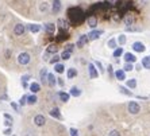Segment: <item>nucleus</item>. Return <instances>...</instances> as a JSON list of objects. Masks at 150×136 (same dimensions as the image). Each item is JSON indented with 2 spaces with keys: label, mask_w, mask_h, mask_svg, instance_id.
Segmentation results:
<instances>
[{
  "label": "nucleus",
  "mask_w": 150,
  "mask_h": 136,
  "mask_svg": "<svg viewBox=\"0 0 150 136\" xmlns=\"http://www.w3.org/2000/svg\"><path fill=\"white\" fill-rule=\"evenodd\" d=\"M95 66L98 67L99 73H104V72H105V70H104V67H103V65H101V63L99 62V61H96V62H95Z\"/></svg>",
  "instance_id": "c9c22d12"
},
{
  "label": "nucleus",
  "mask_w": 150,
  "mask_h": 136,
  "mask_svg": "<svg viewBox=\"0 0 150 136\" xmlns=\"http://www.w3.org/2000/svg\"><path fill=\"white\" fill-rule=\"evenodd\" d=\"M61 8H62V4H61V1H59V0H53V3H52V11H53V14H58L59 11H61Z\"/></svg>",
  "instance_id": "1a4fd4ad"
},
{
  "label": "nucleus",
  "mask_w": 150,
  "mask_h": 136,
  "mask_svg": "<svg viewBox=\"0 0 150 136\" xmlns=\"http://www.w3.org/2000/svg\"><path fill=\"white\" fill-rule=\"evenodd\" d=\"M123 58H125L126 63H135L137 62V57L134 55L133 53H125Z\"/></svg>",
  "instance_id": "f8f14e48"
},
{
  "label": "nucleus",
  "mask_w": 150,
  "mask_h": 136,
  "mask_svg": "<svg viewBox=\"0 0 150 136\" xmlns=\"http://www.w3.org/2000/svg\"><path fill=\"white\" fill-rule=\"evenodd\" d=\"M28 80H30V76H27V74H26V76H22V81H23V82H27Z\"/></svg>",
  "instance_id": "a18cd8bd"
},
{
  "label": "nucleus",
  "mask_w": 150,
  "mask_h": 136,
  "mask_svg": "<svg viewBox=\"0 0 150 136\" xmlns=\"http://www.w3.org/2000/svg\"><path fill=\"white\" fill-rule=\"evenodd\" d=\"M119 92L122 94H125V96H129V97L133 96V92H130L129 88H126V86H119Z\"/></svg>",
  "instance_id": "b1692460"
},
{
  "label": "nucleus",
  "mask_w": 150,
  "mask_h": 136,
  "mask_svg": "<svg viewBox=\"0 0 150 136\" xmlns=\"http://www.w3.org/2000/svg\"><path fill=\"white\" fill-rule=\"evenodd\" d=\"M4 119H6V120H10V121H14V119H12V116L8 115V113H4Z\"/></svg>",
  "instance_id": "37998d69"
},
{
  "label": "nucleus",
  "mask_w": 150,
  "mask_h": 136,
  "mask_svg": "<svg viewBox=\"0 0 150 136\" xmlns=\"http://www.w3.org/2000/svg\"><path fill=\"white\" fill-rule=\"evenodd\" d=\"M27 28L30 32H39L41 31V26L39 25H28Z\"/></svg>",
  "instance_id": "a878e982"
},
{
  "label": "nucleus",
  "mask_w": 150,
  "mask_h": 136,
  "mask_svg": "<svg viewBox=\"0 0 150 136\" xmlns=\"http://www.w3.org/2000/svg\"><path fill=\"white\" fill-rule=\"evenodd\" d=\"M126 41H127L126 35H125V34H122V35H119V36H118V41H116V42H118L120 46H123V45L126 43Z\"/></svg>",
  "instance_id": "7c9ffc66"
},
{
  "label": "nucleus",
  "mask_w": 150,
  "mask_h": 136,
  "mask_svg": "<svg viewBox=\"0 0 150 136\" xmlns=\"http://www.w3.org/2000/svg\"><path fill=\"white\" fill-rule=\"evenodd\" d=\"M127 88H129V89H135L137 88V80L135 78L127 80Z\"/></svg>",
  "instance_id": "c85d7f7f"
},
{
  "label": "nucleus",
  "mask_w": 150,
  "mask_h": 136,
  "mask_svg": "<svg viewBox=\"0 0 150 136\" xmlns=\"http://www.w3.org/2000/svg\"><path fill=\"white\" fill-rule=\"evenodd\" d=\"M59 57H61V60H62V61H68V60H69V58H70V53H68V51H64V53H62V54H61V55H59Z\"/></svg>",
  "instance_id": "e433bc0d"
},
{
  "label": "nucleus",
  "mask_w": 150,
  "mask_h": 136,
  "mask_svg": "<svg viewBox=\"0 0 150 136\" xmlns=\"http://www.w3.org/2000/svg\"><path fill=\"white\" fill-rule=\"evenodd\" d=\"M4 124H6L8 128H10V127H12V121H10V120H6V121H4Z\"/></svg>",
  "instance_id": "09e8293b"
},
{
  "label": "nucleus",
  "mask_w": 150,
  "mask_h": 136,
  "mask_svg": "<svg viewBox=\"0 0 150 136\" xmlns=\"http://www.w3.org/2000/svg\"><path fill=\"white\" fill-rule=\"evenodd\" d=\"M68 15H69V19L73 25H81L84 20V12H83V10L79 7L70 8V10L68 11Z\"/></svg>",
  "instance_id": "f257e3e1"
},
{
  "label": "nucleus",
  "mask_w": 150,
  "mask_h": 136,
  "mask_svg": "<svg viewBox=\"0 0 150 136\" xmlns=\"http://www.w3.org/2000/svg\"><path fill=\"white\" fill-rule=\"evenodd\" d=\"M47 10H49V4L46 3V1L39 4V11H41V12H46Z\"/></svg>",
  "instance_id": "2f4dec72"
},
{
  "label": "nucleus",
  "mask_w": 150,
  "mask_h": 136,
  "mask_svg": "<svg viewBox=\"0 0 150 136\" xmlns=\"http://www.w3.org/2000/svg\"><path fill=\"white\" fill-rule=\"evenodd\" d=\"M54 70H56V73L61 74L65 72V66H64L62 63H56V65H54Z\"/></svg>",
  "instance_id": "bb28decb"
},
{
  "label": "nucleus",
  "mask_w": 150,
  "mask_h": 136,
  "mask_svg": "<svg viewBox=\"0 0 150 136\" xmlns=\"http://www.w3.org/2000/svg\"><path fill=\"white\" fill-rule=\"evenodd\" d=\"M45 30L47 34H54V32H56V26H54V23H46Z\"/></svg>",
  "instance_id": "6ab92c4d"
},
{
  "label": "nucleus",
  "mask_w": 150,
  "mask_h": 136,
  "mask_svg": "<svg viewBox=\"0 0 150 136\" xmlns=\"http://www.w3.org/2000/svg\"><path fill=\"white\" fill-rule=\"evenodd\" d=\"M14 32H15V35H18V36H22V35L26 32V26L22 25V23L16 25L15 26V28H14Z\"/></svg>",
  "instance_id": "6e6552de"
},
{
  "label": "nucleus",
  "mask_w": 150,
  "mask_h": 136,
  "mask_svg": "<svg viewBox=\"0 0 150 136\" xmlns=\"http://www.w3.org/2000/svg\"><path fill=\"white\" fill-rule=\"evenodd\" d=\"M56 84H57V78L54 77V74L49 73L47 74V85H49L50 88H54L56 86Z\"/></svg>",
  "instance_id": "f3484780"
},
{
  "label": "nucleus",
  "mask_w": 150,
  "mask_h": 136,
  "mask_svg": "<svg viewBox=\"0 0 150 136\" xmlns=\"http://www.w3.org/2000/svg\"><path fill=\"white\" fill-rule=\"evenodd\" d=\"M49 115L52 116V117H54V119H57V120L62 119V115H61V112H59V109L57 108V107H54V108L49 112Z\"/></svg>",
  "instance_id": "ddd939ff"
},
{
  "label": "nucleus",
  "mask_w": 150,
  "mask_h": 136,
  "mask_svg": "<svg viewBox=\"0 0 150 136\" xmlns=\"http://www.w3.org/2000/svg\"><path fill=\"white\" fill-rule=\"evenodd\" d=\"M88 72H89V77H91V78H98L99 77V72L93 63H89V65H88Z\"/></svg>",
  "instance_id": "0eeeda50"
},
{
  "label": "nucleus",
  "mask_w": 150,
  "mask_h": 136,
  "mask_svg": "<svg viewBox=\"0 0 150 136\" xmlns=\"http://www.w3.org/2000/svg\"><path fill=\"white\" fill-rule=\"evenodd\" d=\"M12 136H15V135H12Z\"/></svg>",
  "instance_id": "3c124183"
},
{
  "label": "nucleus",
  "mask_w": 150,
  "mask_h": 136,
  "mask_svg": "<svg viewBox=\"0 0 150 136\" xmlns=\"http://www.w3.org/2000/svg\"><path fill=\"white\" fill-rule=\"evenodd\" d=\"M141 63H142V66L145 67V69L150 70V57H143Z\"/></svg>",
  "instance_id": "393cba45"
},
{
  "label": "nucleus",
  "mask_w": 150,
  "mask_h": 136,
  "mask_svg": "<svg viewBox=\"0 0 150 136\" xmlns=\"http://www.w3.org/2000/svg\"><path fill=\"white\" fill-rule=\"evenodd\" d=\"M114 58H119L120 55H123V47H116L115 50H114Z\"/></svg>",
  "instance_id": "c756f323"
},
{
  "label": "nucleus",
  "mask_w": 150,
  "mask_h": 136,
  "mask_svg": "<svg viewBox=\"0 0 150 136\" xmlns=\"http://www.w3.org/2000/svg\"><path fill=\"white\" fill-rule=\"evenodd\" d=\"M57 51H58V47H57V45H54V43H52V45H49V47H47V50H46V53H49V54H57Z\"/></svg>",
  "instance_id": "4be33fe9"
},
{
  "label": "nucleus",
  "mask_w": 150,
  "mask_h": 136,
  "mask_svg": "<svg viewBox=\"0 0 150 136\" xmlns=\"http://www.w3.org/2000/svg\"><path fill=\"white\" fill-rule=\"evenodd\" d=\"M88 39L89 41H96L100 38V35H103V30H92L91 32H88Z\"/></svg>",
  "instance_id": "20e7f679"
},
{
  "label": "nucleus",
  "mask_w": 150,
  "mask_h": 136,
  "mask_svg": "<svg viewBox=\"0 0 150 136\" xmlns=\"http://www.w3.org/2000/svg\"><path fill=\"white\" fill-rule=\"evenodd\" d=\"M88 42H89V39H88V35H87V34H83V35H80L79 41L76 42V47L81 49V47H84V46L87 45Z\"/></svg>",
  "instance_id": "39448f33"
},
{
  "label": "nucleus",
  "mask_w": 150,
  "mask_h": 136,
  "mask_svg": "<svg viewBox=\"0 0 150 136\" xmlns=\"http://www.w3.org/2000/svg\"><path fill=\"white\" fill-rule=\"evenodd\" d=\"M69 133H70V136H80V135H79V131H77L76 128H70L69 129Z\"/></svg>",
  "instance_id": "58836bf2"
},
{
  "label": "nucleus",
  "mask_w": 150,
  "mask_h": 136,
  "mask_svg": "<svg viewBox=\"0 0 150 136\" xmlns=\"http://www.w3.org/2000/svg\"><path fill=\"white\" fill-rule=\"evenodd\" d=\"M123 22H125V25L127 26V27H131V26L134 25L135 19H134V16L131 14H126L125 18H123Z\"/></svg>",
  "instance_id": "9d476101"
},
{
  "label": "nucleus",
  "mask_w": 150,
  "mask_h": 136,
  "mask_svg": "<svg viewBox=\"0 0 150 136\" xmlns=\"http://www.w3.org/2000/svg\"><path fill=\"white\" fill-rule=\"evenodd\" d=\"M116 43H118V42H116V39L111 38V39L108 41V43H107V45H108L110 49H114V50H115V49H116Z\"/></svg>",
  "instance_id": "72a5a7b5"
},
{
  "label": "nucleus",
  "mask_w": 150,
  "mask_h": 136,
  "mask_svg": "<svg viewBox=\"0 0 150 136\" xmlns=\"http://www.w3.org/2000/svg\"><path fill=\"white\" fill-rule=\"evenodd\" d=\"M67 76H68V78H69V80H72V78H74V77L77 76V70L74 69V67H69V69H68Z\"/></svg>",
  "instance_id": "5701e85b"
},
{
  "label": "nucleus",
  "mask_w": 150,
  "mask_h": 136,
  "mask_svg": "<svg viewBox=\"0 0 150 136\" xmlns=\"http://www.w3.org/2000/svg\"><path fill=\"white\" fill-rule=\"evenodd\" d=\"M74 47H76V45H72V43H69V45L65 46V50H64V51H68V53H70V54H72V51L74 50Z\"/></svg>",
  "instance_id": "f704fd0d"
},
{
  "label": "nucleus",
  "mask_w": 150,
  "mask_h": 136,
  "mask_svg": "<svg viewBox=\"0 0 150 136\" xmlns=\"http://www.w3.org/2000/svg\"><path fill=\"white\" fill-rule=\"evenodd\" d=\"M127 111H129L130 115H138L141 112V105L137 101H130L127 105Z\"/></svg>",
  "instance_id": "f03ea898"
},
{
  "label": "nucleus",
  "mask_w": 150,
  "mask_h": 136,
  "mask_svg": "<svg viewBox=\"0 0 150 136\" xmlns=\"http://www.w3.org/2000/svg\"><path fill=\"white\" fill-rule=\"evenodd\" d=\"M114 76H115V78L118 81H125L126 80V72L123 69H119L116 70L115 73H114Z\"/></svg>",
  "instance_id": "2eb2a0df"
},
{
  "label": "nucleus",
  "mask_w": 150,
  "mask_h": 136,
  "mask_svg": "<svg viewBox=\"0 0 150 136\" xmlns=\"http://www.w3.org/2000/svg\"><path fill=\"white\" fill-rule=\"evenodd\" d=\"M58 97H59V100H61L62 102H68V101H69V98H70V94L69 93H65V92H59Z\"/></svg>",
  "instance_id": "aec40b11"
},
{
  "label": "nucleus",
  "mask_w": 150,
  "mask_h": 136,
  "mask_svg": "<svg viewBox=\"0 0 150 136\" xmlns=\"http://www.w3.org/2000/svg\"><path fill=\"white\" fill-rule=\"evenodd\" d=\"M110 3H114V1H116V0H108Z\"/></svg>",
  "instance_id": "8fccbe9b"
},
{
  "label": "nucleus",
  "mask_w": 150,
  "mask_h": 136,
  "mask_svg": "<svg viewBox=\"0 0 150 136\" xmlns=\"http://www.w3.org/2000/svg\"><path fill=\"white\" fill-rule=\"evenodd\" d=\"M133 50L135 53H143L145 51V45L142 42H134L133 43Z\"/></svg>",
  "instance_id": "4468645a"
},
{
  "label": "nucleus",
  "mask_w": 150,
  "mask_h": 136,
  "mask_svg": "<svg viewBox=\"0 0 150 136\" xmlns=\"http://www.w3.org/2000/svg\"><path fill=\"white\" fill-rule=\"evenodd\" d=\"M19 104H21L22 107H23V105H26V104H27V96H23V97H22L21 100H19Z\"/></svg>",
  "instance_id": "ea45409f"
},
{
  "label": "nucleus",
  "mask_w": 150,
  "mask_h": 136,
  "mask_svg": "<svg viewBox=\"0 0 150 136\" xmlns=\"http://www.w3.org/2000/svg\"><path fill=\"white\" fill-rule=\"evenodd\" d=\"M108 136H120V133H119V131H116V129H112V131H110Z\"/></svg>",
  "instance_id": "a19ab883"
},
{
  "label": "nucleus",
  "mask_w": 150,
  "mask_h": 136,
  "mask_svg": "<svg viewBox=\"0 0 150 136\" xmlns=\"http://www.w3.org/2000/svg\"><path fill=\"white\" fill-rule=\"evenodd\" d=\"M47 69H41V72H39V78H41V81L43 82V84H47Z\"/></svg>",
  "instance_id": "a211bd4d"
},
{
  "label": "nucleus",
  "mask_w": 150,
  "mask_h": 136,
  "mask_svg": "<svg viewBox=\"0 0 150 136\" xmlns=\"http://www.w3.org/2000/svg\"><path fill=\"white\" fill-rule=\"evenodd\" d=\"M57 80H58V81H57V84H58L59 86H64V85H65V82H64L62 78H57Z\"/></svg>",
  "instance_id": "c03bdc74"
},
{
  "label": "nucleus",
  "mask_w": 150,
  "mask_h": 136,
  "mask_svg": "<svg viewBox=\"0 0 150 136\" xmlns=\"http://www.w3.org/2000/svg\"><path fill=\"white\" fill-rule=\"evenodd\" d=\"M107 69H108L110 77H111V78H114V69H112V65H108V67H107Z\"/></svg>",
  "instance_id": "79ce46f5"
},
{
  "label": "nucleus",
  "mask_w": 150,
  "mask_h": 136,
  "mask_svg": "<svg viewBox=\"0 0 150 136\" xmlns=\"http://www.w3.org/2000/svg\"><path fill=\"white\" fill-rule=\"evenodd\" d=\"M30 90L33 92V94L35 93H38L39 90H41V85L38 84V82H33L31 85H30Z\"/></svg>",
  "instance_id": "412c9836"
},
{
  "label": "nucleus",
  "mask_w": 150,
  "mask_h": 136,
  "mask_svg": "<svg viewBox=\"0 0 150 136\" xmlns=\"http://www.w3.org/2000/svg\"><path fill=\"white\" fill-rule=\"evenodd\" d=\"M11 107H12V108L15 109V112H19V107H18V105L15 104V102H11Z\"/></svg>",
  "instance_id": "49530a36"
},
{
  "label": "nucleus",
  "mask_w": 150,
  "mask_h": 136,
  "mask_svg": "<svg viewBox=\"0 0 150 136\" xmlns=\"http://www.w3.org/2000/svg\"><path fill=\"white\" fill-rule=\"evenodd\" d=\"M59 60H61V57L57 55V54H54V55L52 57V60H49V62L52 63V65H56V63L59 62Z\"/></svg>",
  "instance_id": "473e14b6"
},
{
  "label": "nucleus",
  "mask_w": 150,
  "mask_h": 136,
  "mask_svg": "<svg viewBox=\"0 0 150 136\" xmlns=\"http://www.w3.org/2000/svg\"><path fill=\"white\" fill-rule=\"evenodd\" d=\"M37 101H38V98H37V96H35V94L27 96V104H28V105H34V104H37Z\"/></svg>",
  "instance_id": "cd10ccee"
},
{
  "label": "nucleus",
  "mask_w": 150,
  "mask_h": 136,
  "mask_svg": "<svg viewBox=\"0 0 150 136\" xmlns=\"http://www.w3.org/2000/svg\"><path fill=\"white\" fill-rule=\"evenodd\" d=\"M81 93H83V92H81V89L79 86H72L70 88V92H69L70 96H73V97H80Z\"/></svg>",
  "instance_id": "dca6fc26"
},
{
  "label": "nucleus",
  "mask_w": 150,
  "mask_h": 136,
  "mask_svg": "<svg viewBox=\"0 0 150 136\" xmlns=\"http://www.w3.org/2000/svg\"><path fill=\"white\" fill-rule=\"evenodd\" d=\"M34 124L37 127H43L46 124V117L43 115H37L34 117Z\"/></svg>",
  "instance_id": "423d86ee"
},
{
  "label": "nucleus",
  "mask_w": 150,
  "mask_h": 136,
  "mask_svg": "<svg viewBox=\"0 0 150 136\" xmlns=\"http://www.w3.org/2000/svg\"><path fill=\"white\" fill-rule=\"evenodd\" d=\"M87 23H88V26H89L92 30H95V28H96V26H98V18L93 16V15L88 16L87 18Z\"/></svg>",
  "instance_id": "9b49d317"
},
{
  "label": "nucleus",
  "mask_w": 150,
  "mask_h": 136,
  "mask_svg": "<svg viewBox=\"0 0 150 136\" xmlns=\"http://www.w3.org/2000/svg\"><path fill=\"white\" fill-rule=\"evenodd\" d=\"M11 133H12V128H11V127L4 131V135H11Z\"/></svg>",
  "instance_id": "de8ad7c7"
},
{
  "label": "nucleus",
  "mask_w": 150,
  "mask_h": 136,
  "mask_svg": "<svg viewBox=\"0 0 150 136\" xmlns=\"http://www.w3.org/2000/svg\"><path fill=\"white\" fill-rule=\"evenodd\" d=\"M134 69V66H133V63H126L125 65V67H123V70L125 72H131V70Z\"/></svg>",
  "instance_id": "4c0bfd02"
},
{
  "label": "nucleus",
  "mask_w": 150,
  "mask_h": 136,
  "mask_svg": "<svg viewBox=\"0 0 150 136\" xmlns=\"http://www.w3.org/2000/svg\"><path fill=\"white\" fill-rule=\"evenodd\" d=\"M30 61H31V57L26 51L21 53V54L18 55V63H19V65H27V63H30Z\"/></svg>",
  "instance_id": "7ed1b4c3"
}]
</instances>
